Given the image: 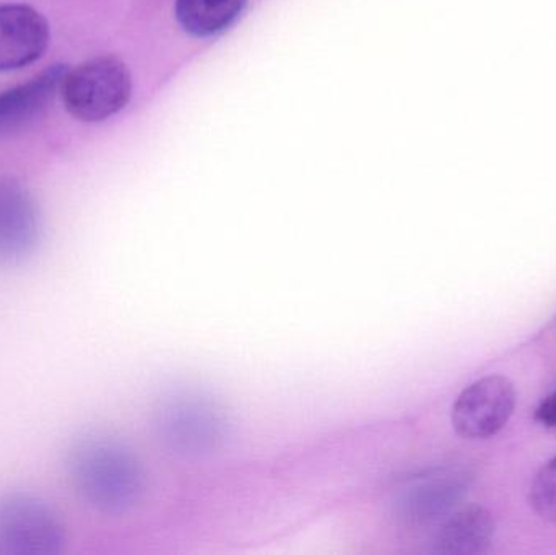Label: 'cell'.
Wrapping results in <instances>:
<instances>
[{
    "label": "cell",
    "instance_id": "6da1fadb",
    "mask_svg": "<svg viewBox=\"0 0 556 555\" xmlns=\"http://www.w3.org/2000/svg\"><path fill=\"white\" fill-rule=\"evenodd\" d=\"M67 471L81 501L103 514H124L142 497L143 471L129 446L108 436H87L68 452Z\"/></svg>",
    "mask_w": 556,
    "mask_h": 555
},
{
    "label": "cell",
    "instance_id": "7a4b0ae2",
    "mask_svg": "<svg viewBox=\"0 0 556 555\" xmlns=\"http://www.w3.org/2000/svg\"><path fill=\"white\" fill-rule=\"evenodd\" d=\"M61 91L72 116L85 123H100L129 103L132 80L119 59L106 55L67 71Z\"/></svg>",
    "mask_w": 556,
    "mask_h": 555
},
{
    "label": "cell",
    "instance_id": "3957f363",
    "mask_svg": "<svg viewBox=\"0 0 556 555\" xmlns=\"http://www.w3.org/2000/svg\"><path fill=\"white\" fill-rule=\"evenodd\" d=\"M67 543L64 524L41 499L0 497V555H58Z\"/></svg>",
    "mask_w": 556,
    "mask_h": 555
},
{
    "label": "cell",
    "instance_id": "277c9868",
    "mask_svg": "<svg viewBox=\"0 0 556 555\" xmlns=\"http://www.w3.org/2000/svg\"><path fill=\"white\" fill-rule=\"evenodd\" d=\"M515 407L513 381L502 375H492L470 384L457 396L451 420L463 439L485 440L508 424Z\"/></svg>",
    "mask_w": 556,
    "mask_h": 555
},
{
    "label": "cell",
    "instance_id": "5b68a950",
    "mask_svg": "<svg viewBox=\"0 0 556 555\" xmlns=\"http://www.w3.org/2000/svg\"><path fill=\"white\" fill-rule=\"evenodd\" d=\"M41 225L31 194L12 178H0V263H20L39 243Z\"/></svg>",
    "mask_w": 556,
    "mask_h": 555
},
{
    "label": "cell",
    "instance_id": "8992f818",
    "mask_svg": "<svg viewBox=\"0 0 556 555\" xmlns=\"http://www.w3.org/2000/svg\"><path fill=\"white\" fill-rule=\"evenodd\" d=\"M49 23L23 3L0 5V72L18 71L38 61L49 46Z\"/></svg>",
    "mask_w": 556,
    "mask_h": 555
},
{
    "label": "cell",
    "instance_id": "52a82bcc",
    "mask_svg": "<svg viewBox=\"0 0 556 555\" xmlns=\"http://www.w3.org/2000/svg\"><path fill=\"white\" fill-rule=\"evenodd\" d=\"M463 492L460 478L454 472L441 471L412 479L395 499V514L404 524H430L450 510Z\"/></svg>",
    "mask_w": 556,
    "mask_h": 555
},
{
    "label": "cell",
    "instance_id": "ba28073f",
    "mask_svg": "<svg viewBox=\"0 0 556 555\" xmlns=\"http://www.w3.org/2000/svg\"><path fill=\"white\" fill-rule=\"evenodd\" d=\"M68 68L52 65L25 84L0 93V137L16 133L45 113L61 90Z\"/></svg>",
    "mask_w": 556,
    "mask_h": 555
},
{
    "label": "cell",
    "instance_id": "9c48e42d",
    "mask_svg": "<svg viewBox=\"0 0 556 555\" xmlns=\"http://www.w3.org/2000/svg\"><path fill=\"white\" fill-rule=\"evenodd\" d=\"M493 537V515L482 505H469L443 521L431 541V551L447 555L483 554Z\"/></svg>",
    "mask_w": 556,
    "mask_h": 555
},
{
    "label": "cell",
    "instance_id": "30bf717a",
    "mask_svg": "<svg viewBox=\"0 0 556 555\" xmlns=\"http://www.w3.org/2000/svg\"><path fill=\"white\" fill-rule=\"evenodd\" d=\"M165 427L169 440L176 446L188 450H204L215 445L220 432V422L215 411L198 401L173 406L168 411Z\"/></svg>",
    "mask_w": 556,
    "mask_h": 555
},
{
    "label": "cell",
    "instance_id": "8fae6325",
    "mask_svg": "<svg viewBox=\"0 0 556 555\" xmlns=\"http://www.w3.org/2000/svg\"><path fill=\"white\" fill-rule=\"evenodd\" d=\"M248 0H176L179 25L198 38L218 35L237 22Z\"/></svg>",
    "mask_w": 556,
    "mask_h": 555
},
{
    "label": "cell",
    "instance_id": "7c38bea8",
    "mask_svg": "<svg viewBox=\"0 0 556 555\" xmlns=\"http://www.w3.org/2000/svg\"><path fill=\"white\" fill-rule=\"evenodd\" d=\"M531 504L539 517L556 524V456L535 476Z\"/></svg>",
    "mask_w": 556,
    "mask_h": 555
},
{
    "label": "cell",
    "instance_id": "4fadbf2b",
    "mask_svg": "<svg viewBox=\"0 0 556 555\" xmlns=\"http://www.w3.org/2000/svg\"><path fill=\"white\" fill-rule=\"evenodd\" d=\"M535 419L548 429H555L556 427V393L545 398L542 401L541 406L535 411Z\"/></svg>",
    "mask_w": 556,
    "mask_h": 555
}]
</instances>
